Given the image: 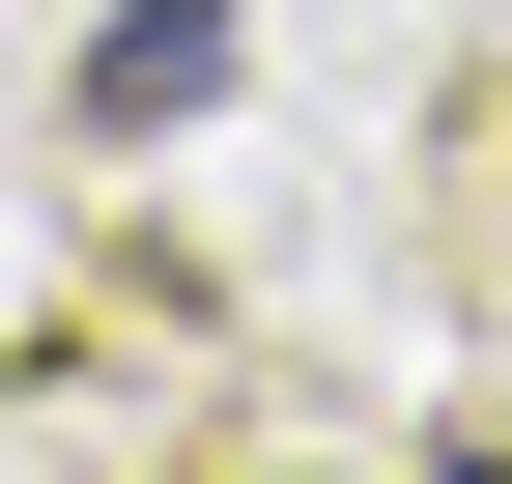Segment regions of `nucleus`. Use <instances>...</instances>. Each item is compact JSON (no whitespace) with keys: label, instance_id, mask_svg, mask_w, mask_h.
Segmentation results:
<instances>
[{"label":"nucleus","instance_id":"f257e3e1","mask_svg":"<svg viewBox=\"0 0 512 484\" xmlns=\"http://www.w3.org/2000/svg\"><path fill=\"white\" fill-rule=\"evenodd\" d=\"M171 114H228V0H114L86 29V143H171Z\"/></svg>","mask_w":512,"mask_h":484},{"label":"nucleus","instance_id":"f03ea898","mask_svg":"<svg viewBox=\"0 0 512 484\" xmlns=\"http://www.w3.org/2000/svg\"><path fill=\"white\" fill-rule=\"evenodd\" d=\"M427 484H512V399H456V456H427Z\"/></svg>","mask_w":512,"mask_h":484}]
</instances>
